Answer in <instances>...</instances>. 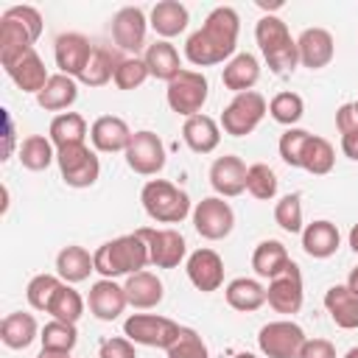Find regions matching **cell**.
<instances>
[{"mask_svg": "<svg viewBox=\"0 0 358 358\" xmlns=\"http://www.w3.org/2000/svg\"><path fill=\"white\" fill-rule=\"evenodd\" d=\"M193 227L201 238L207 241H221L232 232L235 227V213L229 207V201H224L221 196H207L193 207Z\"/></svg>", "mask_w": 358, "mask_h": 358, "instance_id": "14", "label": "cell"}, {"mask_svg": "<svg viewBox=\"0 0 358 358\" xmlns=\"http://www.w3.org/2000/svg\"><path fill=\"white\" fill-rule=\"evenodd\" d=\"M20 162L28 171H45L50 162H56V145L45 134H28L20 143Z\"/></svg>", "mask_w": 358, "mask_h": 358, "instance_id": "36", "label": "cell"}, {"mask_svg": "<svg viewBox=\"0 0 358 358\" xmlns=\"http://www.w3.org/2000/svg\"><path fill=\"white\" fill-rule=\"evenodd\" d=\"M62 282H64V280H62L59 274H36V277H31V282H28V288H25L28 305H31L34 310H45V313H48V305H50V299H53V294L59 291Z\"/></svg>", "mask_w": 358, "mask_h": 358, "instance_id": "44", "label": "cell"}, {"mask_svg": "<svg viewBox=\"0 0 358 358\" xmlns=\"http://www.w3.org/2000/svg\"><path fill=\"white\" fill-rule=\"evenodd\" d=\"M268 115H271L277 123L294 129V126L302 120V115H305V101H302V95L288 92V90H285V92H277V95L268 101Z\"/></svg>", "mask_w": 358, "mask_h": 358, "instance_id": "40", "label": "cell"}, {"mask_svg": "<svg viewBox=\"0 0 358 358\" xmlns=\"http://www.w3.org/2000/svg\"><path fill=\"white\" fill-rule=\"evenodd\" d=\"M126 154V165L140 176H157L165 168V145L157 131L140 129L131 134Z\"/></svg>", "mask_w": 358, "mask_h": 358, "instance_id": "11", "label": "cell"}, {"mask_svg": "<svg viewBox=\"0 0 358 358\" xmlns=\"http://www.w3.org/2000/svg\"><path fill=\"white\" fill-rule=\"evenodd\" d=\"M355 126H358V117H355L352 103L338 106V112H336V129L344 134V131H350V129H355Z\"/></svg>", "mask_w": 358, "mask_h": 358, "instance_id": "50", "label": "cell"}, {"mask_svg": "<svg viewBox=\"0 0 358 358\" xmlns=\"http://www.w3.org/2000/svg\"><path fill=\"white\" fill-rule=\"evenodd\" d=\"M299 358H336V347L327 338H308L302 344Z\"/></svg>", "mask_w": 358, "mask_h": 358, "instance_id": "49", "label": "cell"}, {"mask_svg": "<svg viewBox=\"0 0 358 358\" xmlns=\"http://www.w3.org/2000/svg\"><path fill=\"white\" fill-rule=\"evenodd\" d=\"M39 341H42V350L73 352V347L78 344V330H76V324H67V322L50 319V322L42 327V333H39Z\"/></svg>", "mask_w": 358, "mask_h": 358, "instance_id": "41", "label": "cell"}, {"mask_svg": "<svg viewBox=\"0 0 358 358\" xmlns=\"http://www.w3.org/2000/svg\"><path fill=\"white\" fill-rule=\"evenodd\" d=\"M42 14L34 6H11L0 17V64L11 62L22 50L34 48L42 36Z\"/></svg>", "mask_w": 358, "mask_h": 358, "instance_id": "3", "label": "cell"}, {"mask_svg": "<svg viewBox=\"0 0 358 358\" xmlns=\"http://www.w3.org/2000/svg\"><path fill=\"white\" fill-rule=\"evenodd\" d=\"M350 249L358 255V224H352V229H350Z\"/></svg>", "mask_w": 358, "mask_h": 358, "instance_id": "55", "label": "cell"}, {"mask_svg": "<svg viewBox=\"0 0 358 358\" xmlns=\"http://www.w3.org/2000/svg\"><path fill=\"white\" fill-rule=\"evenodd\" d=\"M352 109H355V117H358V101H355V103H352Z\"/></svg>", "mask_w": 358, "mask_h": 358, "instance_id": "59", "label": "cell"}, {"mask_svg": "<svg viewBox=\"0 0 358 358\" xmlns=\"http://www.w3.org/2000/svg\"><path fill=\"white\" fill-rule=\"evenodd\" d=\"M246 162L235 154H224L210 165V185L215 190V196L221 199H232L241 196L246 190Z\"/></svg>", "mask_w": 358, "mask_h": 358, "instance_id": "19", "label": "cell"}, {"mask_svg": "<svg viewBox=\"0 0 358 358\" xmlns=\"http://www.w3.org/2000/svg\"><path fill=\"white\" fill-rule=\"evenodd\" d=\"M260 78V62L257 56L252 53H235L227 64H224V73H221V81L227 90H232L235 95L238 92H249Z\"/></svg>", "mask_w": 358, "mask_h": 358, "instance_id": "29", "label": "cell"}, {"mask_svg": "<svg viewBox=\"0 0 358 358\" xmlns=\"http://www.w3.org/2000/svg\"><path fill=\"white\" fill-rule=\"evenodd\" d=\"M338 243H341L338 227H336L333 221H327V218H319V221H313V224H308V227L302 229V249H305V255L313 257V260H327V257H333L336 249H338Z\"/></svg>", "mask_w": 358, "mask_h": 358, "instance_id": "23", "label": "cell"}, {"mask_svg": "<svg viewBox=\"0 0 358 358\" xmlns=\"http://www.w3.org/2000/svg\"><path fill=\"white\" fill-rule=\"evenodd\" d=\"M92 271H95V260H92V255H90L84 246H78V243H70V246H64V249L56 255V274H59L64 282H70V285L90 280Z\"/></svg>", "mask_w": 358, "mask_h": 358, "instance_id": "31", "label": "cell"}, {"mask_svg": "<svg viewBox=\"0 0 358 358\" xmlns=\"http://www.w3.org/2000/svg\"><path fill=\"white\" fill-rule=\"evenodd\" d=\"M87 305H90V313H92L95 319H101V322H115V319L126 310L129 299H126L123 285H117L115 280H103V277H101L98 282L90 285Z\"/></svg>", "mask_w": 358, "mask_h": 358, "instance_id": "21", "label": "cell"}, {"mask_svg": "<svg viewBox=\"0 0 358 358\" xmlns=\"http://www.w3.org/2000/svg\"><path fill=\"white\" fill-rule=\"evenodd\" d=\"M137 235L145 241L148 260L157 268H176L187 255V243H185L182 232L173 229V227H165V229L143 227V229H137Z\"/></svg>", "mask_w": 358, "mask_h": 358, "instance_id": "12", "label": "cell"}, {"mask_svg": "<svg viewBox=\"0 0 358 358\" xmlns=\"http://www.w3.org/2000/svg\"><path fill=\"white\" fill-rule=\"evenodd\" d=\"M224 296H227V305L241 310V313H252V310L266 305V288L257 280H252V277L229 280L227 288H224Z\"/></svg>", "mask_w": 358, "mask_h": 358, "instance_id": "33", "label": "cell"}, {"mask_svg": "<svg viewBox=\"0 0 358 358\" xmlns=\"http://www.w3.org/2000/svg\"><path fill=\"white\" fill-rule=\"evenodd\" d=\"M255 39L260 45V53L268 64L271 73L285 76L299 64V50H296V39H291L288 25L277 17V14H263L255 25Z\"/></svg>", "mask_w": 358, "mask_h": 358, "instance_id": "4", "label": "cell"}, {"mask_svg": "<svg viewBox=\"0 0 358 358\" xmlns=\"http://www.w3.org/2000/svg\"><path fill=\"white\" fill-rule=\"evenodd\" d=\"M140 201L145 215L157 224H179L193 213L190 196L168 179H148L140 190Z\"/></svg>", "mask_w": 358, "mask_h": 358, "instance_id": "5", "label": "cell"}, {"mask_svg": "<svg viewBox=\"0 0 358 358\" xmlns=\"http://www.w3.org/2000/svg\"><path fill=\"white\" fill-rule=\"evenodd\" d=\"M305 341H308L305 330L291 319L268 322L257 333V347L266 358H299Z\"/></svg>", "mask_w": 358, "mask_h": 358, "instance_id": "10", "label": "cell"}, {"mask_svg": "<svg viewBox=\"0 0 358 358\" xmlns=\"http://www.w3.org/2000/svg\"><path fill=\"white\" fill-rule=\"evenodd\" d=\"M344 358H358V347H350V350L344 352Z\"/></svg>", "mask_w": 358, "mask_h": 358, "instance_id": "57", "label": "cell"}, {"mask_svg": "<svg viewBox=\"0 0 358 358\" xmlns=\"http://www.w3.org/2000/svg\"><path fill=\"white\" fill-rule=\"evenodd\" d=\"M123 291H126V299L131 308L137 310H148V308H157L165 296V285L162 280L154 274V271H137L131 277H126L123 282Z\"/></svg>", "mask_w": 358, "mask_h": 358, "instance_id": "24", "label": "cell"}, {"mask_svg": "<svg viewBox=\"0 0 358 358\" xmlns=\"http://www.w3.org/2000/svg\"><path fill=\"white\" fill-rule=\"evenodd\" d=\"M266 112H268V103L257 90L238 92L221 112V129L229 137H246L260 126Z\"/></svg>", "mask_w": 358, "mask_h": 358, "instance_id": "7", "label": "cell"}, {"mask_svg": "<svg viewBox=\"0 0 358 358\" xmlns=\"http://www.w3.org/2000/svg\"><path fill=\"white\" fill-rule=\"evenodd\" d=\"M299 50V64L308 70H322L333 62L336 56V42L327 28H305L296 39Z\"/></svg>", "mask_w": 358, "mask_h": 358, "instance_id": "20", "label": "cell"}, {"mask_svg": "<svg viewBox=\"0 0 358 358\" xmlns=\"http://www.w3.org/2000/svg\"><path fill=\"white\" fill-rule=\"evenodd\" d=\"M266 302L277 310V313H299L302 302H305V285H302V271L299 266L291 260L277 277L268 280V288H266Z\"/></svg>", "mask_w": 358, "mask_h": 358, "instance_id": "13", "label": "cell"}, {"mask_svg": "<svg viewBox=\"0 0 358 358\" xmlns=\"http://www.w3.org/2000/svg\"><path fill=\"white\" fill-rule=\"evenodd\" d=\"M185 271H187V280H190L199 291H204V294H213V291H218V288L224 285V260H221L218 252H213V249H207V246L196 249V252L187 257Z\"/></svg>", "mask_w": 358, "mask_h": 358, "instance_id": "18", "label": "cell"}, {"mask_svg": "<svg viewBox=\"0 0 358 358\" xmlns=\"http://www.w3.org/2000/svg\"><path fill=\"white\" fill-rule=\"evenodd\" d=\"M92 50H95V45L84 34H78V31L62 34L56 39V45H53V56H56L59 73H64V76H70V78L78 81L81 73L87 70L90 59H92Z\"/></svg>", "mask_w": 358, "mask_h": 358, "instance_id": "15", "label": "cell"}, {"mask_svg": "<svg viewBox=\"0 0 358 358\" xmlns=\"http://www.w3.org/2000/svg\"><path fill=\"white\" fill-rule=\"evenodd\" d=\"M95 260V271L103 280H117V277H131L137 271H143L151 260H148V246L137 232L112 238L106 243H101L92 252Z\"/></svg>", "mask_w": 358, "mask_h": 358, "instance_id": "2", "label": "cell"}, {"mask_svg": "<svg viewBox=\"0 0 358 358\" xmlns=\"http://www.w3.org/2000/svg\"><path fill=\"white\" fill-rule=\"evenodd\" d=\"M3 70H6V76H8L22 92H34V95H39V92L45 90V84L50 81L48 67H45V62L39 59L36 48L22 50V53L14 56L11 62H6Z\"/></svg>", "mask_w": 358, "mask_h": 358, "instance_id": "16", "label": "cell"}, {"mask_svg": "<svg viewBox=\"0 0 358 358\" xmlns=\"http://www.w3.org/2000/svg\"><path fill=\"white\" fill-rule=\"evenodd\" d=\"M182 140L193 154H213L221 143V126L210 115H193L182 126Z\"/></svg>", "mask_w": 358, "mask_h": 358, "instance_id": "25", "label": "cell"}, {"mask_svg": "<svg viewBox=\"0 0 358 358\" xmlns=\"http://www.w3.org/2000/svg\"><path fill=\"white\" fill-rule=\"evenodd\" d=\"M131 134L134 131L129 129V123L123 117H117V115H101L90 126V140H92L95 151H103V154L126 151Z\"/></svg>", "mask_w": 358, "mask_h": 358, "instance_id": "22", "label": "cell"}, {"mask_svg": "<svg viewBox=\"0 0 358 358\" xmlns=\"http://www.w3.org/2000/svg\"><path fill=\"white\" fill-rule=\"evenodd\" d=\"M117 64H120V56H117L115 50H109V48H95L90 64H87V70L81 73L78 81L87 84V87H103V84H109V81L115 78Z\"/></svg>", "mask_w": 358, "mask_h": 358, "instance_id": "37", "label": "cell"}, {"mask_svg": "<svg viewBox=\"0 0 358 358\" xmlns=\"http://www.w3.org/2000/svg\"><path fill=\"white\" fill-rule=\"evenodd\" d=\"M274 221L282 232H302L305 221H302V196L299 193H285L277 204H274Z\"/></svg>", "mask_w": 358, "mask_h": 358, "instance_id": "43", "label": "cell"}, {"mask_svg": "<svg viewBox=\"0 0 358 358\" xmlns=\"http://www.w3.org/2000/svg\"><path fill=\"white\" fill-rule=\"evenodd\" d=\"M39 324L31 313H22V310H14L8 316H3L0 322V341L8 347V350H25L31 347L36 338H39Z\"/></svg>", "mask_w": 358, "mask_h": 358, "instance_id": "28", "label": "cell"}, {"mask_svg": "<svg viewBox=\"0 0 358 358\" xmlns=\"http://www.w3.org/2000/svg\"><path fill=\"white\" fill-rule=\"evenodd\" d=\"M190 22V11L187 6H182L179 0H162L151 8V17H148V25L162 36V39H171V36H179Z\"/></svg>", "mask_w": 358, "mask_h": 358, "instance_id": "30", "label": "cell"}, {"mask_svg": "<svg viewBox=\"0 0 358 358\" xmlns=\"http://www.w3.org/2000/svg\"><path fill=\"white\" fill-rule=\"evenodd\" d=\"M277 185H280V179H277V173L266 162L249 165V171H246V190L257 201H271L277 196Z\"/></svg>", "mask_w": 358, "mask_h": 358, "instance_id": "42", "label": "cell"}, {"mask_svg": "<svg viewBox=\"0 0 358 358\" xmlns=\"http://www.w3.org/2000/svg\"><path fill=\"white\" fill-rule=\"evenodd\" d=\"M76 98H78V81L64 76V73H56V76H50L45 90L36 95V103L45 112H59L62 115L64 109H70L76 103Z\"/></svg>", "mask_w": 358, "mask_h": 358, "instance_id": "32", "label": "cell"}, {"mask_svg": "<svg viewBox=\"0 0 358 358\" xmlns=\"http://www.w3.org/2000/svg\"><path fill=\"white\" fill-rule=\"evenodd\" d=\"M238 31H241V17L232 6H218L207 14L204 25L193 31L185 42V56L196 67H210L229 62L238 48Z\"/></svg>", "mask_w": 358, "mask_h": 358, "instance_id": "1", "label": "cell"}, {"mask_svg": "<svg viewBox=\"0 0 358 358\" xmlns=\"http://www.w3.org/2000/svg\"><path fill=\"white\" fill-rule=\"evenodd\" d=\"M123 333L129 341L143 344V347H157V350H168L179 336L182 327L168 319V316H157V313H131L123 322Z\"/></svg>", "mask_w": 358, "mask_h": 358, "instance_id": "8", "label": "cell"}, {"mask_svg": "<svg viewBox=\"0 0 358 358\" xmlns=\"http://www.w3.org/2000/svg\"><path fill=\"white\" fill-rule=\"evenodd\" d=\"M56 165H59V173L64 179V185L76 187V190L92 187L101 176V159L87 143L56 148Z\"/></svg>", "mask_w": 358, "mask_h": 358, "instance_id": "6", "label": "cell"}, {"mask_svg": "<svg viewBox=\"0 0 358 358\" xmlns=\"http://www.w3.org/2000/svg\"><path fill=\"white\" fill-rule=\"evenodd\" d=\"M48 313L59 322H67V324H76L81 316H84V296L70 285V282H62L59 291L53 294L50 305H48Z\"/></svg>", "mask_w": 358, "mask_h": 358, "instance_id": "38", "label": "cell"}, {"mask_svg": "<svg viewBox=\"0 0 358 358\" xmlns=\"http://www.w3.org/2000/svg\"><path fill=\"white\" fill-rule=\"evenodd\" d=\"M143 62L148 67V76L159 78V81H173L185 70L182 59H179V50L168 39H157L154 45H148L145 53H143Z\"/></svg>", "mask_w": 358, "mask_h": 358, "instance_id": "26", "label": "cell"}, {"mask_svg": "<svg viewBox=\"0 0 358 358\" xmlns=\"http://www.w3.org/2000/svg\"><path fill=\"white\" fill-rule=\"evenodd\" d=\"M168 358H210L207 344L201 341V336L190 327H182V336L165 350Z\"/></svg>", "mask_w": 358, "mask_h": 358, "instance_id": "47", "label": "cell"}, {"mask_svg": "<svg viewBox=\"0 0 358 358\" xmlns=\"http://www.w3.org/2000/svg\"><path fill=\"white\" fill-rule=\"evenodd\" d=\"M145 78H151L145 62L137 59V56H123L120 64H117V70H115V78H112V81H115L117 90H137V87L145 84Z\"/></svg>", "mask_w": 358, "mask_h": 358, "instance_id": "46", "label": "cell"}, {"mask_svg": "<svg viewBox=\"0 0 358 358\" xmlns=\"http://www.w3.org/2000/svg\"><path fill=\"white\" fill-rule=\"evenodd\" d=\"M90 134V126L84 120V115L78 112H62L50 120V129H48V137L56 148H64V145H78L84 143Z\"/></svg>", "mask_w": 358, "mask_h": 358, "instance_id": "34", "label": "cell"}, {"mask_svg": "<svg viewBox=\"0 0 358 358\" xmlns=\"http://www.w3.org/2000/svg\"><path fill=\"white\" fill-rule=\"evenodd\" d=\"M232 358H257L255 352H238V355H232Z\"/></svg>", "mask_w": 358, "mask_h": 358, "instance_id": "58", "label": "cell"}, {"mask_svg": "<svg viewBox=\"0 0 358 358\" xmlns=\"http://www.w3.org/2000/svg\"><path fill=\"white\" fill-rule=\"evenodd\" d=\"M288 263H291L288 249H285L280 241H274V238L260 241V243L255 246V252H252V268H255L257 277H266V280L277 277Z\"/></svg>", "mask_w": 358, "mask_h": 358, "instance_id": "35", "label": "cell"}, {"mask_svg": "<svg viewBox=\"0 0 358 358\" xmlns=\"http://www.w3.org/2000/svg\"><path fill=\"white\" fill-rule=\"evenodd\" d=\"M257 6H260V8H266V11H271V8H280L282 3H266V0H257Z\"/></svg>", "mask_w": 358, "mask_h": 358, "instance_id": "56", "label": "cell"}, {"mask_svg": "<svg viewBox=\"0 0 358 358\" xmlns=\"http://www.w3.org/2000/svg\"><path fill=\"white\" fill-rule=\"evenodd\" d=\"M341 151H344L352 162H358V126L341 134Z\"/></svg>", "mask_w": 358, "mask_h": 358, "instance_id": "51", "label": "cell"}, {"mask_svg": "<svg viewBox=\"0 0 358 358\" xmlns=\"http://www.w3.org/2000/svg\"><path fill=\"white\" fill-rule=\"evenodd\" d=\"M36 358H70V352H59V350H39Z\"/></svg>", "mask_w": 358, "mask_h": 358, "instance_id": "53", "label": "cell"}, {"mask_svg": "<svg viewBox=\"0 0 358 358\" xmlns=\"http://www.w3.org/2000/svg\"><path fill=\"white\" fill-rule=\"evenodd\" d=\"M347 288H350V291H355V294H358V266H355V268H352V271H350V277H347Z\"/></svg>", "mask_w": 358, "mask_h": 358, "instance_id": "54", "label": "cell"}, {"mask_svg": "<svg viewBox=\"0 0 358 358\" xmlns=\"http://www.w3.org/2000/svg\"><path fill=\"white\" fill-rule=\"evenodd\" d=\"M324 308L333 319L336 327L341 330H355L358 327V294L344 285H330L324 294Z\"/></svg>", "mask_w": 358, "mask_h": 358, "instance_id": "27", "label": "cell"}, {"mask_svg": "<svg viewBox=\"0 0 358 358\" xmlns=\"http://www.w3.org/2000/svg\"><path fill=\"white\" fill-rule=\"evenodd\" d=\"M11 148H14V123H11V115H6V151H3V159L11 157Z\"/></svg>", "mask_w": 358, "mask_h": 358, "instance_id": "52", "label": "cell"}, {"mask_svg": "<svg viewBox=\"0 0 358 358\" xmlns=\"http://www.w3.org/2000/svg\"><path fill=\"white\" fill-rule=\"evenodd\" d=\"M145 31H148V17L137 6H123L112 17V39L126 53L137 56V50L145 45Z\"/></svg>", "mask_w": 358, "mask_h": 358, "instance_id": "17", "label": "cell"}, {"mask_svg": "<svg viewBox=\"0 0 358 358\" xmlns=\"http://www.w3.org/2000/svg\"><path fill=\"white\" fill-rule=\"evenodd\" d=\"M308 140H310V131L308 129H296V126L294 129H285L280 134V143H277L282 162L291 165V168H302V151H305Z\"/></svg>", "mask_w": 358, "mask_h": 358, "instance_id": "45", "label": "cell"}, {"mask_svg": "<svg viewBox=\"0 0 358 358\" xmlns=\"http://www.w3.org/2000/svg\"><path fill=\"white\" fill-rule=\"evenodd\" d=\"M333 165H336V151H333L330 140L310 134V140L302 151V168L313 176H324V173L333 171Z\"/></svg>", "mask_w": 358, "mask_h": 358, "instance_id": "39", "label": "cell"}, {"mask_svg": "<svg viewBox=\"0 0 358 358\" xmlns=\"http://www.w3.org/2000/svg\"><path fill=\"white\" fill-rule=\"evenodd\" d=\"M98 358H137L134 341H129L126 336H115V338H103Z\"/></svg>", "mask_w": 358, "mask_h": 358, "instance_id": "48", "label": "cell"}, {"mask_svg": "<svg viewBox=\"0 0 358 358\" xmlns=\"http://www.w3.org/2000/svg\"><path fill=\"white\" fill-rule=\"evenodd\" d=\"M207 78L204 73L199 70H182L173 81H168V90H165V101L168 106L182 115L185 120L193 117V115H201V106L207 103Z\"/></svg>", "mask_w": 358, "mask_h": 358, "instance_id": "9", "label": "cell"}]
</instances>
